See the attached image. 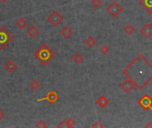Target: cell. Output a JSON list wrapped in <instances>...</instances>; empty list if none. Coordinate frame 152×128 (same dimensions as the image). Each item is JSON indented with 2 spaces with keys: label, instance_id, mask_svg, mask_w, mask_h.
Here are the masks:
<instances>
[{
  "label": "cell",
  "instance_id": "obj_1",
  "mask_svg": "<svg viewBox=\"0 0 152 128\" xmlns=\"http://www.w3.org/2000/svg\"><path fill=\"white\" fill-rule=\"evenodd\" d=\"M34 56L41 65L46 66L55 57V53L46 44H42L34 53Z\"/></svg>",
  "mask_w": 152,
  "mask_h": 128
},
{
  "label": "cell",
  "instance_id": "obj_2",
  "mask_svg": "<svg viewBox=\"0 0 152 128\" xmlns=\"http://www.w3.org/2000/svg\"><path fill=\"white\" fill-rule=\"evenodd\" d=\"M14 37L12 33L7 30L5 27L0 26V50H3L8 46L10 43H12Z\"/></svg>",
  "mask_w": 152,
  "mask_h": 128
},
{
  "label": "cell",
  "instance_id": "obj_3",
  "mask_svg": "<svg viewBox=\"0 0 152 128\" xmlns=\"http://www.w3.org/2000/svg\"><path fill=\"white\" fill-rule=\"evenodd\" d=\"M64 21V17L58 12V11H53L47 17V22L54 27H58Z\"/></svg>",
  "mask_w": 152,
  "mask_h": 128
},
{
  "label": "cell",
  "instance_id": "obj_4",
  "mask_svg": "<svg viewBox=\"0 0 152 128\" xmlns=\"http://www.w3.org/2000/svg\"><path fill=\"white\" fill-rule=\"evenodd\" d=\"M106 12L111 17H117L123 12V7L117 1H113L110 5L107 7Z\"/></svg>",
  "mask_w": 152,
  "mask_h": 128
},
{
  "label": "cell",
  "instance_id": "obj_5",
  "mask_svg": "<svg viewBox=\"0 0 152 128\" xmlns=\"http://www.w3.org/2000/svg\"><path fill=\"white\" fill-rule=\"evenodd\" d=\"M138 104L143 109H146V110L151 109L152 110V98L148 94H144L143 96H141L138 101Z\"/></svg>",
  "mask_w": 152,
  "mask_h": 128
},
{
  "label": "cell",
  "instance_id": "obj_6",
  "mask_svg": "<svg viewBox=\"0 0 152 128\" xmlns=\"http://www.w3.org/2000/svg\"><path fill=\"white\" fill-rule=\"evenodd\" d=\"M58 98H59V97H58V93H57L55 91L52 90V91H50V92H48V93H46V97H44V98H39V99L37 100V101H38V102H40V101H47L49 103L54 104V103H55V102L58 101Z\"/></svg>",
  "mask_w": 152,
  "mask_h": 128
},
{
  "label": "cell",
  "instance_id": "obj_7",
  "mask_svg": "<svg viewBox=\"0 0 152 128\" xmlns=\"http://www.w3.org/2000/svg\"><path fill=\"white\" fill-rule=\"evenodd\" d=\"M140 34L146 38H149L150 37H152V24L150 22H146L140 30Z\"/></svg>",
  "mask_w": 152,
  "mask_h": 128
},
{
  "label": "cell",
  "instance_id": "obj_8",
  "mask_svg": "<svg viewBox=\"0 0 152 128\" xmlns=\"http://www.w3.org/2000/svg\"><path fill=\"white\" fill-rule=\"evenodd\" d=\"M120 86H121L122 90H123L124 93H130V92H131V91L133 89V87H134V85L132 84V82L130 79L126 78L125 80H124V81L121 83Z\"/></svg>",
  "mask_w": 152,
  "mask_h": 128
},
{
  "label": "cell",
  "instance_id": "obj_9",
  "mask_svg": "<svg viewBox=\"0 0 152 128\" xmlns=\"http://www.w3.org/2000/svg\"><path fill=\"white\" fill-rule=\"evenodd\" d=\"M76 124H77V122H76L75 119H73V118H69V119H67V120L62 121V122L57 125V127H58V128H62V127L71 128V127L75 126Z\"/></svg>",
  "mask_w": 152,
  "mask_h": 128
},
{
  "label": "cell",
  "instance_id": "obj_10",
  "mask_svg": "<svg viewBox=\"0 0 152 128\" xmlns=\"http://www.w3.org/2000/svg\"><path fill=\"white\" fill-rule=\"evenodd\" d=\"M139 4L145 8L147 13L152 14V0H139Z\"/></svg>",
  "mask_w": 152,
  "mask_h": 128
},
{
  "label": "cell",
  "instance_id": "obj_11",
  "mask_svg": "<svg viewBox=\"0 0 152 128\" xmlns=\"http://www.w3.org/2000/svg\"><path fill=\"white\" fill-rule=\"evenodd\" d=\"M18 68V65L14 61H7L5 64H4V69L7 71V72H14V70H16Z\"/></svg>",
  "mask_w": 152,
  "mask_h": 128
},
{
  "label": "cell",
  "instance_id": "obj_12",
  "mask_svg": "<svg viewBox=\"0 0 152 128\" xmlns=\"http://www.w3.org/2000/svg\"><path fill=\"white\" fill-rule=\"evenodd\" d=\"M39 34V30L34 26V25H31L30 27H29V29L27 30V35L31 38H35L38 36Z\"/></svg>",
  "mask_w": 152,
  "mask_h": 128
},
{
  "label": "cell",
  "instance_id": "obj_13",
  "mask_svg": "<svg viewBox=\"0 0 152 128\" xmlns=\"http://www.w3.org/2000/svg\"><path fill=\"white\" fill-rule=\"evenodd\" d=\"M60 34L64 38H69L72 36L73 34V30L69 26H64L61 30H60Z\"/></svg>",
  "mask_w": 152,
  "mask_h": 128
},
{
  "label": "cell",
  "instance_id": "obj_14",
  "mask_svg": "<svg viewBox=\"0 0 152 128\" xmlns=\"http://www.w3.org/2000/svg\"><path fill=\"white\" fill-rule=\"evenodd\" d=\"M95 103H96L100 108H106V107L109 105V100H108L107 97H105V96H100V97L95 101Z\"/></svg>",
  "mask_w": 152,
  "mask_h": 128
},
{
  "label": "cell",
  "instance_id": "obj_15",
  "mask_svg": "<svg viewBox=\"0 0 152 128\" xmlns=\"http://www.w3.org/2000/svg\"><path fill=\"white\" fill-rule=\"evenodd\" d=\"M15 25H16V27H17L19 30H24V29L27 27V25H28V22H27V20H26L25 18L20 17V18H18V19L16 20Z\"/></svg>",
  "mask_w": 152,
  "mask_h": 128
},
{
  "label": "cell",
  "instance_id": "obj_16",
  "mask_svg": "<svg viewBox=\"0 0 152 128\" xmlns=\"http://www.w3.org/2000/svg\"><path fill=\"white\" fill-rule=\"evenodd\" d=\"M71 58H72L73 62L76 63V64H77V65L81 64V63L84 61V55H83L81 53H78V52L75 53V54L72 55Z\"/></svg>",
  "mask_w": 152,
  "mask_h": 128
},
{
  "label": "cell",
  "instance_id": "obj_17",
  "mask_svg": "<svg viewBox=\"0 0 152 128\" xmlns=\"http://www.w3.org/2000/svg\"><path fill=\"white\" fill-rule=\"evenodd\" d=\"M30 88L32 92H37L40 88V83L37 79H32L30 83Z\"/></svg>",
  "mask_w": 152,
  "mask_h": 128
},
{
  "label": "cell",
  "instance_id": "obj_18",
  "mask_svg": "<svg viewBox=\"0 0 152 128\" xmlns=\"http://www.w3.org/2000/svg\"><path fill=\"white\" fill-rule=\"evenodd\" d=\"M124 31L128 36H131V35H132V34L135 32V28H134V26H132L131 23H127V24L124 26Z\"/></svg>",
  "mask_w": 152,
  "mask_h": 128
},
{
  "label": "cell",
  "instance_id": "obj_19",
  "mask_svg": "<svg viewBox=\"0 0 152 128\" xmlns=\"http://www.w3.org/2000/svg\"><path fill=\"white\" fill-rule=\"evenodd\" d=\"M85 44L87 47L89 48H93L95 45H96V40L95 38H93V37H88L85 41Z\"/></svg>",
  "mask_w": 152,
  "mask_h": 128
},
{
  "label": "cell",
  "instance_id": "obj_20",
  "mask_svg": "<svg viewBox=\"0 0 152 128\" xmlns=\"http://www.w3.org/2000/svg\"><path fill=\"white\" fill-rule=\"evenodd\" d=\"M109 51H110L109 47L108 46H106V45H103V46H101L100 47V53H101L102 55H107V54L109 53Z\"/></svg>",
  "mask_w": 152,
  "mask_h": 128
},
{
  "label": "cell",
  "instance_id": "obj_21",
  "mask_svg": "<svg viewBox=\"0 0 152 128\" xmlns=\"http://www.w3.org/2000/svg\"><path fill=\"white\" fill-rule=\"evenodd\" d=\"M91 5L95 8H100L102 5V1L101 0H92Z\"/></svg>",
  "mask_w": 152,
  "mask_h": 128
},
{
  "label": "cell",
  "instance_id": "obj_22",
  "mask_svg": "<svg viewBox=\"0 0 152 128\" xmlns=\"http://www.w3.org/2000/svg\"><path fill=\"white\" fill-rule=\"evenodd\" d=\"M47 126L46 123L44 121V120H39L38 122H37V124H35V127H38V128H46Z\"/></svg>",
  "mask_w": 152,
  "mask_h": 128
},
{
  "label": "cell",
  "instance_id": "obj_23",
  "mask_svg": "<svg viewBox=\"0 0 152 128\" xmlns=\"http://www.w3.org/2000/svg\"><path fill=\"white\" fill-rule=\"evenodd\" d=\"M92 127L93 128H102L103 127V124L100 122V121H96V122H94L93 124H92Z\"/></svg>",
  "mask_w": 152,
  "mask_h": 128
},
{
  "label": "cell",
  "instance_id": "obj_24",
  "mask_svg": "<svg viewBox=\"0 0 152 128\" xmlns=\"http://www.w3.org/2000/svg\"><path fill=\"white\" fill-rule=\"evenodd\" d=\"M5 118V112L0 108V121H2Z\"/></svg>",
  "mask_w": 152,
  "mask_h": 128
},
{
  "label": "cell",
  "instance_id": "obj_25",
  "mask_svg": "<svg viewBox=\"0 0 152 128\" xmlns=\"http://www.w3.org/2000/svg\"><path fill=\"white\" fill-rule=\"evenodd\" d=\"M145 127H146V128H148V127H151V128H152V123H151L150 121H148V124L145 125Z\"/></svg>",
  "mask_w": 152,
  "mask_h": 128
},
{
  "label": "cell",
  "instance_id": "obj_26",
  "mask_svg": "<svg viewBox=\"0 0 152 128\" xmlns=\"http://www.w3.org/2000/svg\"><path fill=\"white\" fill-rule=\"evenodd\" d=\"M0 1H1L2 3H6V2L7 1V0H0Z\"/></svg>",
  "mask_w": 152,
  "mask_h": 128
}]
</instances>
